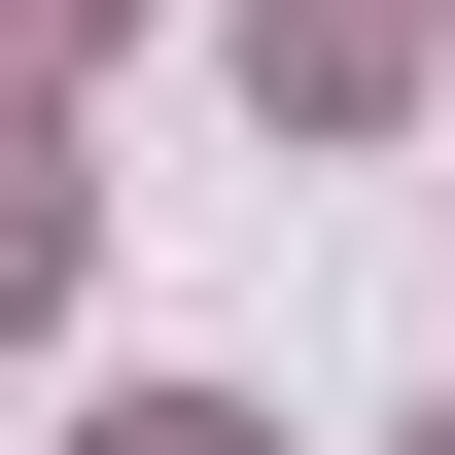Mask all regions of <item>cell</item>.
<instances>
[{"label":"cell","mask_w":455,"mask_h":455,"mask_svg":"<svg viewBox=\"0 0 455 455\" xmlns=\"http://www.w3.org/2000/svg\"><path fill=\"white\" fill-rule=\"evenodd\" d=\"M245 106H315V140H386V106H420V0H245Z\"/></svg>","instance_id":"6da1fadb"},{"label":"cell","mask_w":455,"mask_h":455,"mask_svg":"<svg viewBox=\"0 0 455 455\" xmlns=\"http://www.w3.org/2000/svg\"><path fill=\"white\" fill-rule=\"evenodd\" d=\"M70 245H106V175H70V70H0V350L70 315Z\"/></svg>","instance_id":"7a4b0ae2"},{"label":"cell","mask_w":455,"mask_h":455,"mask_svg":"<svg viewBox=\"0 0 455 455\" xmlns=\"http://www.w3.org/2000/svg\"><path fill=\"white\" fill-rule=\"evenodd\" d=\"M106 455H245V420H211V386H140V420H106Z\"/></svg>","instance_id":"3957f363"},{"label":"cell","mask_w":455,"mask_h":455,"mask_svg":"<svg viewBox=\"0 0 455 455\" xmlns=\"http://www.w3.org/2000/svg\"><path fill=\"white\" fill-rule=\"evenodd\" d=\"M70 36H106V0H0V70H70Z\"/></svg>","instance_id":"277c9868"},{"label":"cell","mask_w":455,"mask_h":455,"mask_svg":"<svg viewBox=\"0 0 455 455\" xmlns=\"http://www.w3.org/2000/svg\"><path fill=\"white\" fill-rule=\"evenodd\" d=\"M420 455H455V420H420Z\"/></svg>","instance_id":"5b68a950"}]
</instances>
